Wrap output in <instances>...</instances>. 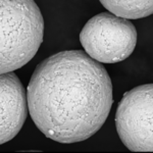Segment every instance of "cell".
I'll return each instance as SVG.
<instances>
[{
  "label": "cell",
  "mask_w": 153,
  "mask_h": 153,
  "mask_svg": "<svg viewBox=\"0 0 153 153\" xmlns=\"http://www.w3.org/2000/svg\"><path fill=\"white\" fill-rule=\"evenodd\" d=\"M0 73L23 68L43 41L44 19L33 0H1Z\"/></svg>",
  "instance_id": "2"
},
{
  "label": "cell",
  "mask_w": 153,
  "mask_h": 153,
  "mask_svg": "<svg viewBox=\"0 0 153 153\" xmlns=\"http://www.w3.org/2000/svg\"><path fill=\"white\" fill-rule=\"evenodd\" d=\"M0 144H4L13 139L23 128L29 105L26 90L13 71L0 76Z\"/></svg>",
  "instance_id": "5"
},
{
  "label": "cell",
  "mask_w": 153,
  "mask_h": 153,
  "mask_svg": "<svg viewBox=\"0 0 153 153\" xmlns=\"http://www.w3.org/2000/svg\"><path fill=\"white\" fill-rule=\"evenodd\" d=\"M85 52L99 63H115L133 53L137 31L128 19L102 12L91 18L80 33Z\"/></svg>",
  "instance_id": "3"
},
{
  "label": "cell",
  "mask_w": 153,
  "mask_h": 153,
  "mask_svg": "<svg viewBox=\"0 0 153 153\" xmlns=\"http://www.w3.org/2000/svg\"><path fill=\"white\" fill-rule=\"evenodd\" d=\"M109 13L124 19H138L153 13L152 0H101Z\"/></svg>",
  "instance_id": "6"
},
{
  "label": "cell",
  "mask_w": 153,
  "mask_h": 153,
  "mask_svg": "<svg viewBox=\"0 0 153 153\" xmlns=\"http://www.w3.org/2000/svg\"><path fill=\"white\" fill-rule=\"evenodd\" d=\"M27 97L36 127L48 139L65 144L96 134L113 104L107 71L82 50L61 51L41 61Z\"/></svg>",
  "instance_id": "1"
},
{
  "label": "cell",
  "mask_w": 153,
  "mask_h": 153,
  "mask_svg": "<svg viewBox=\"0 0 153 153\" xmlns=\"http://www.w3.org/2000/svg\"><path fill=\"white\" fill-rule=\"evenodd\" d=\"M115 126L130 151H153V85L138 86L126 92L117 106Z\"/></svg>",
  "instance_id": "4"
}]
</instances>
